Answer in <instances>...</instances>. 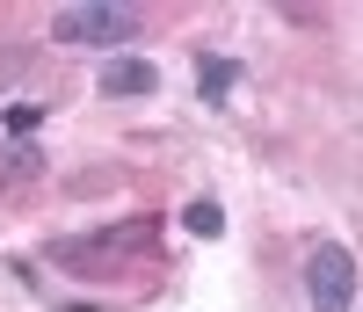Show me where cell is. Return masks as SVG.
Wrapping results in <instances>:
<instances>
[{
    "mask_svg": "<svg viewBox=\"0 0 363 312\" xmlns=\"http://www.w3.org/2000/svg\"><path fill=\"white\" fill-rule=\"evenodd\" d=\"M138 37V8H116V0H87V8H58L51 15V44H131Z\"/></svg>",
    "mask_w": 363,
    "mask_h": 312,
    "instance_id": "6da1fadb",
    "label": "cell"
},
{
    "mask_svg": "<svg viewBox=\"0 0 363 312\" xmlns=\"http://www.w3.org/2000/svg\"><path fill=\"white\" fill-rule=\"evenodd\" d=\"M306 305L313 312H349L356 305V255L335 240H320L306 255Z\"/></svg>",
    "mask_w": 363,
    "mask_h": 312,
    "instance_id": "7a4b0ae2",
    "label": "cell"
},
{
    "mask_svg": "<svg viewBox=\"0 0 363 312\" xmlns=\"http://www.w3.org/2000/svg\"><path fill=\"white\" fill-rule=\"evenodd\" d=\"M153 218H124V225H109V233H95V240H58L51 255L58 262H124V255H138V247H153Z\"/></svg>",
    "mask_w": 363,
    "mask_h": 312,
    "instance_id": "3957f363",
    "label": "cell"
},
{
    "mask_svg": "<svg viewBox=\"0 0 363 312\" xmlns=\"http://www.w3.org/2000/svg\"><path fill=\"white\" fill-rule=\"evenodd\" d=\"M160 87V66L153 58H102V95H153Z\"/></svg>",
    "mask_w": 363,
    "mask_h": 312,
    "instance_id": "277c9868",
    "label": "cell"
},
{
    "mask_svg": "<svg viewBox=\"0 0 363 312\" xmlns=\"http://www.w3.org/2000/svg\"><path fill=\"white\" fill-rule=\"evenodd\" d=\"M233 87H240V66H233V58H196V95H203L211 109H218Z\"/></svg>",
    "mask_w": 363,
    "mask_h": 312,
    "instance_id": "5b68a950",
    "label": "cell"
},
{
    "mask_svg": "<svg viewBox=\"0 0 363 312\" xmlns=\"http://www.w3.org/2000/svg\"><path fill=\"white\" fill-rule=\"evenodd\" d=\"M182 225H189L196 240H218V233H225V211H218V204H211V196H196L189 211H182Z\"/></svg>",
    "mask_w": 363,
    "mask_h": 312,
    "instance_id": "8992f818",
    "label": "cell"
},
{
    "mask_svg": "<svg viewBox=\"0 0 363 312\" xmlns=\"http://www.w3.org/2000/svg\"><path fill=\"white\" fill-rule=\"evenodd\" d=\"M15 174H37V152H22V145L0 152V182H15Z\"/></svg>",
    "mask_w": 363,
    "mask_h": 312,
    "instance_id": "52a82bcc",
    "label": "cell"
},
{
    "mask_svg": "<svg viewBox=\"0 0 363 312\" xmlns=\"http://www.w3.org/2000/svg\"><path fill=\"white\" fill-rule=\"evenodd\" d=\"M37 123H44V102H15V109H8V131H15V138L37 131Z\"/></svg>",
    "mask_w": 363,
    "mask_h": 312,
    "instance_id": "ba28073f",
    "label": "cell"
}]
</instances>
